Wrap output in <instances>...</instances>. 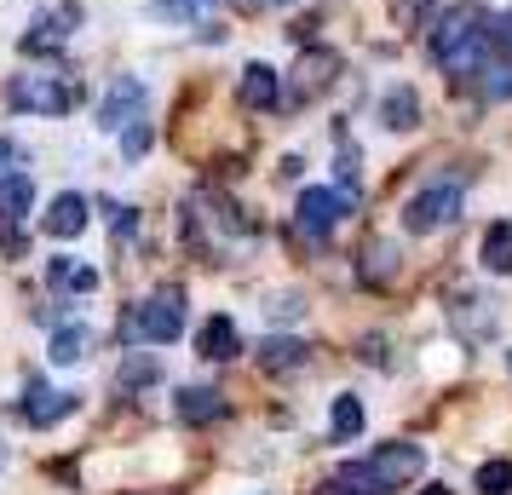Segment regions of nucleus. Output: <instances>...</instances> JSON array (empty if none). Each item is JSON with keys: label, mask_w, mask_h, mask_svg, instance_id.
Listing matches in <instances>:
<instances>
[{"label": "nucleus", "mask_w": 512, "mask_h": 495, "mask_svg": "<svg viewBox=\"0 0 512 495\" xmlns=\"http://www.w3.org/2000/svg\"><path fill=\"white\" fill-rule=\"evenodd\" d=\"M6 98H12V110H29V116H64L81 104V93L64 75H12Z\"/></svg>", "instance_id": "f03ea898"}, {"label": "nucleus", "mask_w": 512, "mask_h": 495, "mask_svg": "<svg viewBox=\"0 0 512 495\" xmlns=\"http://www.w3.org/2000/svg\"><path fill=\"white\" fill-rule=\"evenodd\" d=\"M236 98H242L248 110H277L282 75L271 70V64H248V70H242V87H236Z\"/></svg>", "instance_id": "f8f14e48"}, {"label": "nucleus", "mask_w": 512, "mask_h": 495, "mask_svg": "<svg viewBox=\"0 0 512 495\" xmlns=\"http://www.w3.org/2000/svg\"><path fill=\"white\" fill-rule=\"evenodd\" d=\"M29 208H35L29 173H0V225H24Z\"/></svg>", "instance_id": "2eb2a0df"}, {"label": "nucleus", "mask_w": 512, "mask_h": 495, "mask_svg": "<svg viewBox=\"0 0 512 495\" xmlns=\"http://www.w3.org/2000/svg\"><path fill=\"white\" fill-rule=\"evenodd\" d=\"M478 260H484V271H495V277H512V225H489Z\"/></svg>", "instance_id": "6ab92c4d"}, {"label": "nucleus", "mask_w": 512, "mask_h": 495, "mask_svg": "<svg viewBox=\"0 0 512 495\" xmlns=\"http://www.w3.org/2000/svg\"><path fill=\"white\" fill-rule=\"evenodd\" d=\"M0 467H6V449H0Z\"/></svg>", "instance_id": "c9c22d12"}, {"label": "nucleus", "mask_w": 512, "mask_h": 495, "mask_svg": "<svg viewBox=\"0 0 512 495\" xmlns=\"http://www.w3.org/2000/svg\"><path fill=\"white\" fill-rule=\"evenodd\" d=\"M334 70H340V58H334V52H317V58H305L300 81H305V87H328V81H334Z\"/></svg>", "instance_id": "bb28decb"}, {"label": "nucleus", "mask_w": 512, "mask_h": 495, "mask_svg": "<svg viewBox=\"0 0 512 495\" xmlns=\"http://www.w3.org/2000/svg\"><path fill=\"white\" fill-rule=\"evenodd\" d=\"M478 495H512V461H484L478 467Z\"/></svg>", "instance_id": "a878e982"}, {"label": "nucleus", "mask_w": 512, "mask_h": 495, "mask_svg": "<svg viewBox=\"0 0 512 495\" xmlns=\"http://www.w3.org/2000/svg\"><path fill=\"white\" fill-rule=\"evenodd\" d=\"M6 162H18V144H12V139H0V167H6Z\"/></svg>", "instance_id": "473e14b6"}, {"label": "nucleus", "mask_w": 512, "mask_h": 495, "mask_svg": "<svg viewBox=\"0 0 512 495\" xmlns=\"http://www.w3.org/2000/svg\"><path fill=\"white\" fill-rule=\"evenodd\" d=\"M351 208H357V202H351L346 190L311 185V190H300V208H294V219H300V231H305V236H317V242H323V236L334 231V225H340Z\"/></svg>", "instance_id": "423d86ee"}, {"label": "nucleus", "mask_w": 512, "mask_h": 495, "mask_svg": "<svg viewBox=\"0 0 512 495\" xmlns=\"http://www.w3.org/2000/svg\"><path fill=\"white\" fill-rule=\"evenodd\" d=\"M47 277H52V283H70V277H75V260H70V254H52Z\"/></svg>", "instance_id": "7c9ffc66"}, {"label": "nucleus", "mask_w": 512, "mask_h": 495, "mask_svg": "<svg viewBox=\"0 0 512 495\" xmlns=\"http://www.w3.org/2000/svg\"><path fill=\"white\" fill-rule=\"evenodd\" d=\"M225 0H150V18L162 24H208Z\"/></svg>", "instance_id": "dca6fc26"}, {"label": "nucleus", "mask_w": 512, "mask_h": 495, "mask_svg": "<svg viewBox=\"0 0 512 495\" xmlns=\"http://www.w3.org/2000/svg\"><path fill=\"white\" fill-rule=\"evenodd\" d=\"M81 24V6H58V12H47V18H35V29L24 35V52L35 58V52H58L64 41H70V29Z\"/></svg>", "instance_id": "9d476101"}, {"label": "nucleus", "mask_w": 512, "mask_h": 495, "mask_svg": "<svg viewBox=\"0 0 512 495\" xmlns=\"http://www.w3.org/2000/svg\"><path fill=\"white\" fill-rule=\"evenodd\" d=\"M259 6H294V0H259Z\"/></svg>", "instance_id": "f704fd0d"}, {"label": "nucleus", "mask_w": 512, "mask_h": 495, "mask_svg": "<svg viewBox=\"0 0 512 495\" xmlns=\"http://www.w3.org/2000/svg\"><path fill=\"white\" fill-rule=\"evenodd\" d=\"M87 219H93V213H87V196H81V190H58L52 208L41 213V231L58 236V242H70V236L87 231Z\"/></svg>", "instance_id": "6e6552de"}, {"label": "nucleus", "mask_w": 512, "mask_h": 495, "mask_svg": "<svg viewBox=\"0 0 512 495\" xmlns=\"http://www.w3.org/2000/svg\"><path fill=\"white\" fill-rule=\"evenodd\" d=\"M317 495H380V490H374V478L363 472V461H346Z\"/></svg>", "instance_id": "4be33fe9"}, {"label": "nucleus", "mask_w": 512, "mask_h": 495, "mask_svg": "<svg viewBox=\"0 0 512 495\" xmlns=\"http://www.w3.org/2000/svg\"><path fill=\"white\" fill-rule=\"evenodd\" d=\"M415 495H455V490H443V484H432V490H415Z\"/></svg>", "instance_id": "72a5a7b5"}, {"label": "nucleus", "mask_w": 512, "mask_h": 495, "mask_svg": "<svg viewBox=\"0 0 512 495\" xmlns=\"http://www.w3.org/2000/svg\"><path fill=\"white\" fill-rule=\"evenodd\" d=\"M461 219V190L455 185H432V190H415L409 202H403V231L409 236H432L443 225H455Z\"/></svg>", "instance_id": "7ed1b4c3"}, {"label": "nucleus", "mask_w": 512, "mask_h": 495, "mask_svg": "<svg viewBox=\"0 0 512 495\" xmlns=\"http://www.w3.org/2000/svg\"><path fill=\"white\" fill-rule=\"evenodd\" d=\"M93 346V329L87 323H64V329L52 334V363H81Z\"/></svg>", "instance_id": "412c9836"}, {"label": "nucleus", "mask_w": 512, "mask_h": 495, "mask_svg": "<svg viewBox=\"0 0 512 495\" xmlns=\"http://www.w3.org/2000/svg\"><path fill=\"white\" fill-rule=\"evenodd\" d=\"M328 432H334V444L357 438V432H363V398L340 392V398H334V409H328Z\"/></svg>", "instance_id": "aec40b11"}, {"label": "nucleus", "mask_w": 512, "mask_h": 495, "mask_svg": "<svg viewBox=\"0 0 512 495\" xmlns=\"http://www.w3.org/2000/svg\"><path fill=\"white\" fill-rule=\"evenodd\" d=\"M259 363H265L271 375H294V369H305V363H311V346H305V340H294V334H265Z\"/></svg>", "instance_id": "ddd939ff"}, {"label": "nucleus", "mask_w": 512, "mask_h": 495, "mask_svg": "<svg viewBox=\"0 0 512 495\" xmlns=\"http://www.w3.org/2000/svg\"><path fill=\"white\" fill-rule=\"evenodd\" d=\"M489 29H495V52H512V12H501Z\"/></svg>", "instance_id": "c756f323"}, {"label": "nucleus", "mask_w": 512, "mask_h": 495, "mask_svg": "<svg viewBox=\"0 0 512 495\" xmlns=\"http://www.w3.org/2000/svg\"><path fill=\"white\" fill-rule=\"evenodd\" d=\"M173 415H179L185 426H213L219 415H225V392H213V386H179Z\"/></svg>", "instance_id": "9b49d317"}, {"label": "nucleus", "mask_w": 512, "mask_h": 495, "mask_svg": "<svg viewBox=\"0 0 512 495\" xmlns=\"http://www.w3.org/2000/svg\"><path fill=\"white\" fill-rule=\"evenodd\" d=\"M478 29H489V18L478 12V6H472V0H455V6H443L438 18H432V35H426V47H432V58L443 64V58H449L455 47H466Z\"/></svg>", "instance_id": "39448f33"}, {"label": "nucleus", "mask_w": 512, "mask_h": 495, "mask_svg": "<svg viewBox=\"0 0 512 495\" xmlns=\"http://www.w3.org/2000/svg\"><path fill=\"white\" fill-rule=\"evenodd\" d=\"M420 467H426V449L420 444H380L369 461H363V472L374 478V490L380 495L386 490H409V484L420 478Z\"/></svg>", "instance_id": "20e7f679"}, {"label": "nucleus", "mask_w": 512, "mask_h": 495, "mask_svg": "<svg viewBox=\"0 0 512 495\" xmlns=\"http://www.w3.org/2000/svg\"><path fill=\"white\" fill-rule=\"evenodd\" d=\"M18 415H24L29 426H58V421L75 415V392H58V386H47V380H29Z\"/></svg>", "instance_id": "0eeeda50"}, {"label": "nucleus", "mask_w": 512, "mask_h": 495, "mask_svg": "<svg viewBox=\"0 0 512 495\" xmlns=\"http://www.w3.org/2000/svg\"><path fill=\"white\" fill-rule=\"evenodd\" d=\"M179 329H185V294H173V288L121 311V340L127 346H167V340H179Z\"/></svg>", "instance_id": "f257e3e1"}, {"label": "nucleus", "mask_w": 512, "mask_h": 495, "mask_svg": "<svg viewBox=\"0 0 512 495\" xmlns=\"http://www.w3.org/2000/svg\"><path fill=\"white\" fill-rule=\"evenodd\" d=\"M478 75H484L489 98H512V52H489V64Z\"/></svg>", "instance_id": "b1692460"}, {"label": "nucleus", "mask_w": 512, "mask_h": 495, "mask_svg": "<svg viewBox=\"0 0 512 495\" xmlns=\"http://www.w3.org/2000/svg\"><path fill=\"white\" fill-rule=\"evenodd\" d=\"M357 277H363V283H392L397 277V248L392 242H369V248L357 254Z\"/></svg>", "instance_id": "a211bd4d"}, {"label": "nucleus", "mask_w": 512, "mask_h": 495, "mask_svg": "<svg viewBox=\"0 0 512 495\" xmlns=\"http://www.w3.org/2000/svg\"><path fill=\"white\" fill-rule=\"evenodd\" d=\"M507 369H512V352H507Z\"/></svg>", "instance_id": "e433bc0d"}, {"label": "nucleus", "mask_w": 512, "mask_h": 495, "mask_svg": "<svg viewBox=\"0 0 512 495\" xmlns=\"http://www.w3.org/2000/svg\"><path fill=\"white\" fill-rule=\"evenodd\" d=\"M70 288H75V294H93V288H98V271H93V265H75Z\"/></svg>", "instance_id": "2f4dec72"}, {"label": "nucleus", "mask_w": 512, "mask_h": 495, "mask_svg": "<svg viewBox=\"0 0 512 495\" xmlns=\"http://www.w3.org/2000/svg\"><path fill=\"white\" fill-rule=\"evenodd\" d=\"M340 190H346L351 202L363 196V156H357V144L346 139V127H340Z\"/></svg>", "instance_id": "5701e85b"}, {"label": "nucleus", "mask_w": 512, "mask_h": 495, "mask_svg": "<svg viewBox=\"0 0 512 495\" xmlns=\"http://www.w3.org/2000/svg\"><path fill=\"white\" fill-rule=\"evenodd\" d=\"M380 121L392 127V133H415L420 127V98L409 87H392V93L380 98Z\"/></svg>", "instance_id": "f3484780"}, {"label": "nucleus", "mask_w": 512, "mask_h": 495, "mask_svg": "<svg viewBox=\"0 0 512 495\" xmlns=\"http://www.w3.org/2000/svg\"><path fill=\"white\" fill-rule=\"evenodd\" d=\"M196 352L208 357V363H231V357L242 352V334H236L231 317H208L202 334H196Z\"/></svg>", "instance_id": "4468645a"}, {"label": "nucleus", "mask_w": 512, "mask_h": 495, "mask_svg": "<svg viewBox=\"0 0 512 495\" xmlns=\"http://www.w3.org/2000/svg\"><path fill=\"white\" fill-rule=\"evenodd\" d=\"M156 380H162V369H156V357L127 352V363H121V386H127V392H139V386H156Z\"/></svg>", "instance_id": "393cba45"}, {"label": "nucleus", "mask_w": 512, "mask_h": 495, "mask_svg": "<svg viewBox=\"0 0 512 495\" xmlns=\"http://www.w3.org/2000/svg\"><path fill=\"white\" fill-rule=\"evenodd\" d=\"M144 104V81H133V75H121L116 87H110V98L98 104V127L104 133H121V127H133V116H139Z\"/></svg>", "instance_id": "1a4fd4ad"}, {"label": "nucleus", "mask_w": 512, "mask_h": 495, "mask_svg": "<svg viewBox=\"0 0 512 495\" xmlns=\"http://www.w3.org/2000/svg\"><path fill=\"white\" fill-rule=\"evenodd\" d=\"M144 150H150V127H144V121H133V127H121V156L133 162V156H144Z\"/></svg>", "instance_id": "cd10ccee"}, {"label": "nucleus", "mask_w": 512, "mask_h": 495, "mask_svg": "<svg viewBox=\"0 0 512 495\" xmlns=\"http://www.w3.org/2000/svg\"><path fill=\"white\" fill-rule=\"evenodd\" d=\"M432 6H438V0H403L397 12H403V24H409V29H420L426 18H432Z\"/></svg>", "instance_id": "c85d7f7f"}]
</instances>
